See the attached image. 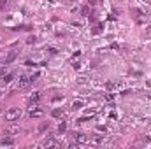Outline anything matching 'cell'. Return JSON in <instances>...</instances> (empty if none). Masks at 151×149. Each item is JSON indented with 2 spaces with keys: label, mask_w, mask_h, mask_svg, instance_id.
Wrapping results in <instances>:
<instances>
[{
  "label": "cell",
  "mask_w": 151,
  "mask_h": 149,
  "mask_svg": "<svg viewBox=\"0 0 151 149\" xmlns=\"http://www.w3.org/2000/svg\"><path fill=\"white\" fill-rule=\"evenodd\" d=\"M7 7V0H0V11H4Z\"/></svg>",
  "instance_id": "cell-13"
},
{
  "label": "cell",
  "mask_w": 151,
  "mask_h": 149,
  "mask_svg": "<svg viewBox=\"0 0 151 149\" xmlns=\"http://www.w3.org/2000/svg\"><path fill=\"white\" fill-rule=\"evenodd\" d=\"M21 114H23V111H21V109H18V107L9 109V111L5 112V121H16V119H19V117H21Z\"/></svg>",
  "instance_id": "cell-1"
},
{
  "label": "cell",
  "mask_w": 151,
  "mask_h": 149,
  "mask_svg": "<svg viewBox=\"0 0 151 149\" xmlns=\"http://www.w3.org/2000/svg\"><path fill=\"white\" fill-rule=\"evenodd\" d=\"M21 132V128L18 126V125H9V126H5V130H4V135H16V133H19Z\"/></svg>",
  "instance_id": "cell-3"
},
{
  "label": "cell",
  "mask_w": 151,
  "mask_h": 149,
  "mask_svg": "<svg viewBox=\"0 0 151 149\" xmlns=\"http://www.w3.org/2000/svg\"><path fill=\"white\" fill-rule=\"evenodd\" d=\"M46 128H47V123H44V125H40V128H39V130H40V132H44Z\"/></svg>",
  "instance_id": "cell-16"
},
{
  "label": "cell",
  "mask_w": 151,
  "mask_h": 149,
  "mask_svg": "<svg viewBox=\"0 0 151 149\" xmlns=\"http://www.w3.org/2000/svg\"><path fill=\"white\" fill-rule=\"evenodd\" d=\"M74 140L77 144H90V137L84 133H74Z\"/></svg>",
  "instance_id": "cell-4"
},
{
  "label": "cell",
  "mask_w": 151,
  "mask_h": 149,
  "mask_svg": "<svg viewBox=\"0 0 151 149\" xmlns=\"http://www.w3.org/2000/svg\"><path fill=\"white\" fill-rule=\"evenodd\" d=\"M39 100H40V93L39 91H34L32 95H30V98H28V104L32 105V104H37Z\"/></svg>",
  "instance_id": "cell-8"
},
{
  "label": "cell",
  "mask_w": 151,
  "mask_h": 149,
  "mask_svg": "<svg viewBox=\"0 0 151 149\" xmlns=\"http://www.w3.org/2000/svg\"><path fill=\"white\" fill-rule=\"evenodd\" d=\"M11 81H12V74H7L5 77H2V79H0V84H9Z\"/></svg>",
  "instance_id": "cell-12"
},
{
  "label": "cell",
  "mask_w": 151,
  "mask_h": 149,
  "mask_svg": "<svg viewBox=\"0 0 151 149\" xmlns=\"http://www.w3.org/2000/svg\"><path fill=\"white\" fill-rule=\"evenodd\" d=\"M40 148H60V144L55 142L53 139H47V140H44V142L40 144Z\"/></svg>",
  "instance_id": "cell-7"
},
{
  "label": "cell",
  "mask_w": 151,
  "mask_h": 149,
  "mask_svg": "<svg viewBox=\"0 0 151 149\" xmlns=\"http://www.w3.org/2000/svg\"><path fill=\"white\" fill-rule=\"evenodd\" d=\"M81 105H83L81 102H74V104H72V107H74V109H81Z\"/></svg>",
  "instance_id": "cell-15"
},
{
  "label": "cell",
  "mask_w": 151,
  "mask_h": 149,
  "mask_svg": "<svg viewBox=\"0 0 151 149\" xmlns=\"http://www.w3.org/2000/svg\"><path fill=\"white\" fill-rule=\"evenodd\" d=\"M65 128H67V125H65V123H60V126H58V132H65Z\"/></svg>",
  "instance_id": "cell-14"
},
{
  "label": "cell",
  "mask_w": 151,
  "mask_h": 149,
  "mask_svg": "<svg viewBox=\"0 0 151 149\" xmlns=\"http://www.w3.org/2000/svg\"><path fill=\"white\" fill-rule=\"evenodd\" d=\"M14 144V140L11 139V137H5V139H2L0 140V148H5V146H12Z\"/></svg>",
  "instance_id": "cell-10"
},
{
  "label": "cell",
  "mask_w": 151,
  "mask_h": 149,
  "mask_svg": "<svg viewBox=\"0 0 151 149\" xmlns=\"http://www.w3.org/2000/svg\"><path fill=\"white\" fill-rule=\"evenodd\" d=\"M102 30H104V23H99V25H97V27L91 30V34H93V35H97V34H100Z\"/></svg>",
  "instance_id": "cell-11"
},
{
  "label": "cell",
  "mask_w": 151,
  "mask_h": 149,
  "mask_svg": "<svg viewBox=\"0 0 151 149\" xmlns=\"http://www.w3.org/2000/svg\"><path fill=\"white\" fill-rule=\"evenodd\" d=\"M53 117H58V119H63L65 117V111L63 109H53Z\"/></svg>",
  "instance_id": "cell-9"
},
{
  "label": "cell",
  "mask_w": 151,
  "mask_h": 149,
  "mask_svg": "<svg viewBox=\"0 0 151 149\" xmlns=\"http://www.w3.org/2000/svg\"><path fill=\"white\" fill-rule=\"evenodd\" d=\"M30 82H32V81H30V75H19V79H18V82H16V88H18V90H23V88H27Z\"/></svg>",
  "instance_id": "cell-2"
},
{
  "label": "cell",
  "mask_w": 151,
  "mask_h": 149,
  "mask_svg": "<svg viewBox=\"0 0 151 149\" xmlns=\"http://www.w3.org/2000/svg\"><path fill=\"white\" fill-rule=\"evenodd\" d=\"M28 116H30V117H42V116H44V111H42L40 107H32V109L28 111Z\"/></svg>",
  "instance_id": "cell-6"
},
{
  "label": "cell",
  "mask_w": 151,
  "mask_h": 149,
  "mask_svg": "<svg viewBox=\"0 0 151 149\" xmlns=\"http://www.w3.org/2000/svg\"><path fill=\"white\" fill-rule=\"evenodd\" d=\"M107 140V137H104V135H95V137H90V144H93V146H100V144H104Z\"/></svg>",
  "instance_id": "cell-5"
}]
</instances>
